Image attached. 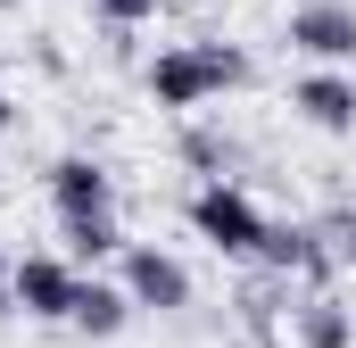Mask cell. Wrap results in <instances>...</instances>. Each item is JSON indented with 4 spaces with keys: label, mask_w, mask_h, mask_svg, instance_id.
Wrapping results in <instances>:
<instances>
[{
    "label": "cell",
    "mask_w": 356,
    "mask_h": 348,
    "mask_svg": "<svg viewBox=\"0 0 356 348\" xmlns=\"http://www.w3.org/2000/svg\"><path fill=\"white\" fill-rule=\"evenodd\" d=\"M141 84H149L158 108H199V100H216V91L249 84V50H232V42H175V50H158V58L141 67Z\"/></svg>",
    "instance_id": "6da1fadb"
},
{
    "label": "cell",
    "mask_w": 356,
    "mask_h": 348,
    "mask_svg": "<svg viewBox=\"0 0 356 348\" xmlns=\"http://www.w3.org/2000/svg\"><path fill=\"white\" fill-rule=\"evenodd\" d=\"M266 224L273 216L241 191V182H199V191H191V232H199L216 258H257V249H266Z\"/></svg>",
    "instance_id": "7a4b0ae2"
},
{
    "label": "cell",
    "mask_w": 356,
    "mask_h": 348,
    "mask_svg": "<svg viewBox=\"0 0 356 348\" xmlns=\"http://www.w3.org/2000/svg\"><path fill=\"white\" fill-rule=\"evenodd\" d=\"M124 299L149 315H182L191 307V265L158 241H124Z\"/></svg>",
    "instance_id": "3957f363"
},
{
    "label": "cell",
    "mask_w": 356,
    "mask_h": 348,
    "mask_svg": "<svg viewBox=\"0 0 356 348\" xmlns=\"http://www.w3.org/2000/svg\"><path fill=\"white\" fill-rule=\"evenodd\" d=\"M290 50H307L315 67H356V8L348 0H298L290 8Z\"/></svg>",
    "instance_id": "277c9868"
},
{
    "label": "cell",
    "mask_w": 356,
    "mask_h": 348,
    "mask_svg": "<svg viewBox=\"0 0 356 348\" xmlns=\"http://www.w3.org/2000/svg\"><path fill=\"white\" fill-rule=\"evenodd\" d=\"M75 265L50 258V249H33V258H17V274H8V299L33 315V324H67V307H75Z\"/></svg>",
    "instance_id": "5b68a950"
},
{
    "label": "cell",
    "mask_w": 356,
    "mask_h": 348,
    "mask_svg": "<svg viewBox=\"0 0 356 348\" xmlns=\"http://www.w3.org/2000/svg\"><path fill=\"white\" fill-rule=\"evenodd\" d=\"M257 265H266V274H282V282L298 274V282H315V290L332 282V249H323V232H315V224H290V216H273V224H266Z\"/></svg>",
    "instance_id": "8992f818"
},
{
    "label": "cell",
    "mask_w": 356,
    "mask_h": 348,
    "mask_svg": "<svg viewBox=\"0 0 356 348\" xmlns=\"http://www.w3.org/2000/svg\"><path fill=\"white\" fill-rule=\"evenodd\" d=\"M290 108H298L315 133H340V141H348L356 133V75L348 67H315V75L290 84Z\"/></svg>",
    "instance_id": "52a82bcc"
},
{
    "label": "cell",
    "mask_w": 356,
    "mask_h": 348,
    "mask_svg": "<svg viewBox=\"0 0 356 348\" xmlns=\"http://www.w3.org/2000/svg\"><path fill=\"white\" fill-rule=\"evenodd\" d=\"M50 207L58 224H83V216H116V182L99 158H58L50 166Z\"/></svg>",
    "instance_id": "ba28073f"
},
{
    "label": "cell",
    "mask_w": 356,
    "mask_h": 348,
    "mask_svg": "<svg viewBox=\"0 0 356 348\" xmlns=\"http://www.w3.org/2000/svg\"><path fill=\"white\" fill-rule=\"evenodd\" d=\"M67 324H75L83 340H116V332L133 324V299H124V282H99V274H83V282H75V307H67Z\"/></svg>",
    "instance_id": "9c48e42d"
},
{
    "label": "cell",
    "mask_w": 356,
    "mask_h": 348,
    "mask_svg": "<svg viewBox=\"0 0 356 348\" xmlns=\"http://www.w3.org/2000/svg\"><path fill=\"white\" fill-rule=\"evenodd\" d=\"M290 340L298 348H356V315L332 290H307V299L290 307Z\"/></svg>",
    "instance_id": "30bf717a"
},
{
    "label": "cell",
    "mask_w": 356,
    "mask_h": 348,
    "mask_svg": "<svg viewBox=\"0 0 356 348\" xmlns=\"http://www.w3.org/2000/svg\"><path fill=\"white\" fill-rule=\"evenodd\" d=\"M182 166H199L207 182H232L241 141H232V133H216V125H191V133H182Z\"/></svg>",
    "instance_id": "8fae6325"
},
{
    "label": "cell",
    "mask_w": 356,
    "mask_h": 348,
    "mask_svg": "<svg viewBox=\"0 0 356 348\" xmlns=\"http://www.w3.org/2000/svg\"><path fill=\"white\" fill-rule=\"evenodd\" d=\"M58 232H67V265L124 258V232H116V216H83V224H58Z\"/></svg>",
    "instance_id": "7c38bea8"
},
{
    "label": "cell",
    "mask_w": 356,
    "mask_h": 348,
    "mask_svg": "<svg viewBox=\"0 0 356 348\" xmlns=\"http://www.w3.org/2000/svg\"><path fill=\"white\" fill-rule=\"evenodd\" d=\"M315 232H323V249H332V258H356V207H332V216H315Z\"/></svg>",
    "instance_id": "4fadbf2b"
},
{
    "label": "cell",
    "mask_w": 356,
    "mask_h": 348,
    "mask_svg": "<svg viewBox=\"0 0 356 348\" xmlns=\"http://www.w3.org/2000/svg\"><path fill=\"white\" fill-rule=\"evenodd\" d=\"M91 8H99V17H108L116 33H124V25H149V17H158V0H91Z\"/></svg>",
    "instance_id": "5bb4252c"
},
{
    "label": "cell",
    "mask_w": 356,
    "mask_h": 348,
    "mask_svg": "<svg viewBox=\"0 0 356 348\" xmlns=\"http://www.w3.org/2000/svg\"><path fill=\"white\" fill-rule=\"evenodd\" d=\"M8 274H17V258H8V249H0V307H8Z\"/></svg>",
    "instance_id": "9a60e30c"
},
{
    "label": "cell",
    "mask_w": 356,
    "mask_h": 348,
    "mask_svg": "<svg viewBox=\"0 0 356 348\" xmlns=\"http://www.w3.org/2000/svg\"><path fill=\"white\" fill-rule=\"evenodd\" d=\"M8 125H17V108H8V91H0V133H8Z\"/></svg>",
    "instance_id": "2e32d148"
},
{
    "label": "cell",
    "mask_w": 356,
    "mask_h": 348,
    "mask_svg": "<svg viewBox=\"0 0 356 348\" xmlns=\"http://www.w3.org/2000/svg\"><path fill=\"white\" fill-rule=\"evenodd\" d=\"M0 8H25V0H0Z\"/></svg>",
    "instance_id": "e0dca14e"
}]
</instances>
